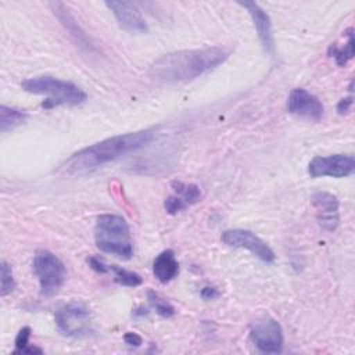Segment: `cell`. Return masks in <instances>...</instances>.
<instances>
[{
  "instance_id": "cell-1",
  "label": "cell",
  "mask_w": 355,
  "mask_h": 355,
  "mask_svg": "<svg viewBox=\"0 0 355 355\" xmlns=\"http://www.w3.org/2000/svg\"><path fill=\"white\" fill-rule=\"evenodd\" d=\"M230 53V49L222 46L168 53L151 64L148 75L162 83L193 80L223 64Z\"/></svg>"
},
{
  "instance_id": "cell-2",
  "label": "cell",
  "mask_w": 355,
  "mask_h": 355,
  "mask_svg": "<svg viewBox=\"0 0 355 355\" xmlns=\"http://www.w3.org/2000/svg\"><path fill=\"white\" fill-rule=\"evenodd\" d=\"M154 136L155 132L153 129H146L108 137L72 154L65 162V169L69 173L90 172L126 154L146 147L153 141Z\"/></svg>"
},
{
  "instance_id": "cell-3",
  "label": "cell",
  "mask_w": 355,
  "mask_h": 355,
  "mask_svg": "<svg viewBox=\"0 0 355 355\" xmlns=\"http://www.w3.org/2000/svg\"><path fill=\"white\" fill-rule=\"evenodd\" d=\"M21 87L28 93L46 96L42 105L47 110L58 105L75 107L87 100V94L78 85L49 75L28 78L21 83Z\"/></svg>"
},
{
  "instance_id": "cell-4",
  "label": "cell",
  "mask_w": 355,
  "mask_h": 355,
  "mask_svg": "<svg viewBox=\"0 0 355 355\" xmlns=\"http://www.w3.org/2000/svg\"><path fill=\"white\" fill-rule=\"evenodd\" d=\"M94 241L100 251L121 259H130L133 255L129 225L121 215H100L94 226Z\"/></svg>"
},
{
  "instance_id": "cell-5",
  "label": "cell",
  "mask_w": 355,
  "mask_h": 355,
  "mask_svg": "<svg viewBox=\"0 0 355 355\" xmlns=\"http://www.w3.org/2000/svg\"><path fill=\"white\" fill-rule=\"evenodd\" d=\"M32 268L39 280L40 294L44 297L57 294L67 277V270L62 261L53 252L42 250L35 254Z\"/></svg>"
},
{
  "instance_id": "cell-6",
  "label": "cell",
  "mask_w": 355,
  "mask_h": 355,
  "mask_svg": "<svg viewBox=\"0 0 355 355\" xmlns=\"http://www.w3.org/2000/svg\"><path fill=\"white\" fill-rule=\"evenodd\" d=\"M58 330L68 337H82L90 331L92 315L80 302H68L60 306L54 315Z\"/></svg>"
},
{
  "instance_id": "cell-7",
  "label": "cell",
  "mask_w": 355,
  "mask_h": 355,
  "mask_svg": "<svg viewBox=\"0 0 355 355\" xmlns=\"http://www.w3.org/2000/svg\"><path fill=\"white\" fill-rule=\"evenodd\" d=\"M251 343L265 354H279L283 349V330L280 323L265 315L257 319L250 329Z\"/></svg>"
},
{
  "instance_id": "cell-8",
  "label": "cell",
  "mask_w": 355,
  "mask_h": 355,
  "mask_svg": "<svg viewBox=\"0 0 355 355\" xmlns=\"http://www.w3.org/2000/svg\"><path fill=\"white\" fill-rule=\"evenodd\" d=\"M222 241L233 248H244L252 252L257 258L266 263L275 262V252L272 248L255 233L245 229H229L222 233Z\"/></svg>"
},
{
  "instance_id": "cell-9",
  "label": "cell",
  "mask_w": 355,
  "mask_h": 355,
  "mask_svg": "<svg viewBox=\"0 0 355 355\" xmlns=\"http://www.w3.org/2000/svg\"><path fill=\"white\" fill-rule=\"evenodd\" d=\"M355 159L352 154H333V155H318L311 159L308 172L312 178H347L354 173Z\"/></svg>"
},
{
  "instance_id": "cell-10",
  "label": "cell",
  "mask_w": 355,
  "mask_h": 355,
  "mask_svg": "<svg viewBox=\"0 0 355 355\" xmlns=\"http://www.w3.org/2000/svg\"><path fill=\"white\" fill-rule=\"evenodd\" d=\"M105 6L114 14L116 22L122 29L130 33H146L148 31L147 22L135 3L111 0L105 1Z\"/></svg>"
},
{
  "instance_id": "cell-11",
  "label": "cell",
  "mask_w": 355,
  "mask_h": 355,
  "mask_svg": "<svg viewBox=\"0 0 355 355\" xmlns=\"http://www.w3.org/2000/svg\"><path fill=\"white\" fill-rule=\"evenodd\" d=\"M287 111L311 121H320L324 112L322 101L305 89L295 87L287 98Z\"/></svg>"
},
{
  "instance_id": "cell-12",
  "label": "cell",
  "mask_w": 355,
  "mask_h": 355,
  "mask_svg": "<svg viewBox=\"0 0 355 355\" xmlns=\"http://www.w3.org/2000/svg\"><path fill=\"white\" fill-rule=\"evenodd\" d=\"M311 202L316 211V219L323 230L333 232L340 220V202L337 197L329 191H316L311 197Z\"/></svg>"
},
{
  "instance_id": "cell-13",
  "label": "cell",
  "mask_w": 355,
  "mask_h": 355,
  "mask_svg": "<svg viewBox=\"0 0 355 355\" xmlns=\"http://www.w3.org/2000/svg\"><path fill=\"white\" fill-rule=\"evenodd\" d=\"M241 7H244L250 17L252 18L254 26L257 29L258 37L265 49L266 53L273 54L275 53V39H273V32H272V22L268 15V12L255 1H240L239 3Z\"/></svg>"
},
{
  "instance_id": "cell-14",
  "label": "cell",
  "mask_w": 355,
  "mask_h": 355,
  "mask_svg": "<svg viewBox=\"0 0 355 355\" xmlns=\"http://www.w3.org/2000/svg\"><path fill=\"white\" fill-rule=\"evenodd\" d=\"M50 7L54 12V15L60 19V22L62 24V26L69 32V35L73 37V40L85 50L87 51H93L94 50V44L92 43L90 37L85 33V31L80 28V25L78 24V21L75 19V17L71 14V10L68 8L67 4L61 3V1H53L50 3Z\"/></svg>"
},
{
  "instance_id": "cell-15",
  "label": "cell",
  "mask_w": 355,
  "mask_h": 355,
  "mask_svg": "<svg viewBox=\"0 0 355 355\" xmlns=\"http://www.w3.org/2000/svg\"><path fill=\"white\" fill-rule=\"evenodd\" d=\"M153 273L161 283H168L179 275V262L172 250H165L155 257Z\"/></svg>"
},
{
  "instance_id": "cell-16",
  "label": "cell",
  "mask_w": 355,
  "mask_h": 355,
  "mask_svg": "<svg viewBox=\"0 0 355 355\" xmlns=\"http://www.w3.org/2000/svg\"><path fill=\"white\" fill-rule=\"evenodd\" d=\"M344 35L347 37V42L344 43V46L330 44V47L327 50V54L331 58H334V61L338 67L347 65V62L354 58V44H355V42H354V29L348 28L344 32Z\"/></svg>"
},
{
  "instance_id": "cell-17",
  "label": "cell",
  "mask_w": 355,
  "mask_h": 355,
  "mask_svg": "<svg viewBox=\"0 0 355 355\" xmlns=\"http://www.w3.org/2000/svg\"><path fill=\"white\" fill-rule=\"evenodd\" d=\"M26 119V112L19 108L1 105L0 107V130L1 133H6L8 130H12L18 125H21Z\"/></svg>"
},
{
  "instance_id": "cell-18",
  "label": "cell",
  "mask_w": 355,
  "mask_h": 355,
  "mask_svg": "<svg viewBox=\"0 0 355 355\" xmlns=\"http://www.w3.org/2000/svg\"><path fill=\"white\" fill-rule=\"evenodd\" d=\"M105 273H112L115 282H118L119 284L126 286V287H137L143 283V279L139 273L123 269V268L116 266V265L105 263Z\"/></svg>"
},
{
  "instance_id": "cell-19",
  "label": "cell",
  "mask_w": 355,
  "mask_h": 355,
  "mask_svg": "<svg viewBox=\"0 0 355 355\" xmlns=\"http://www.w3.org/2000/svg\"><path fill=\"white\" fill-rule=\"evenodd\" d=\"M172 187H173V190H175V194H176L187 207H189V205H193V204H196V202H198L200 198H201V191H200V187H198L197 184L175 180V182H172Z\"/></svg>"
},
{
  "instance_id": "cell-20",
  "label": "cell",
  "mask_w": 355,
  "mask_h": 355,
  "mask_svg": "<svg viewBox=\"0 0 355 355\" xmlns=\"http://www.w3.org/2000/svg\"><path fill=\"white\" fill-rule=\"evenodd\" d=\"M31 327L29 326H25L22 327L17 337H15V349L14 352L15 354H42L43 351L40 348H36V347H32L29 345V337H31Z\"/></svg>"
},
{
  "instance_id": "cell-21",
  "label": "cell",
  "mask_w": 355,
  "mask_h": 355,
  "mask_svg": "<svg viewBox=\"0 0 355 355\" xmlns=\"http://www.w3.org/2000/svg\"><path fill=\"white\" fill-rule=\"evenodd\" d=\"M15 287H17V283H15L11 266L6 261H1V266H0V294H1V297L11 294Z\"/></svg>"
},
{
  "instance_id": "cell-22",
  "label": "cell",
  "mask_w": 355,
  "mask_h": 355,
  "mask_svg": "<svg viewBox=\"0 0 355 355\" xmlns=\"http://www.w3.org/2000/svg\"><path fill=\"white\" fill-rule=\"evenodd\" d=\"M147 298H148V302L151 304V306L155 309V312L162 316V318H171L175 315V308L165 300L162 298L158 293L155 291H148L147 293Z\"/></svg>"
},
{
  "instance_id": "cell-23",
  "label": "cell",
  "mask_w": 355,
  "mask_h": 355,
  "mask_svg": "<svg viewBox=\"0 0 355 355\" xmlns=\"http://www.w3.org/2000/svg\"><path fill=\"white\" fill-rule=\"evenodd\" d=\"M164 207H165V209H166L168 214H172V215H173V214H178V212L183 211L187 205H186L176 194H173V196H169V197L165 200Z\"/></svg>"
},
{
  "instance_id": "cell-24",
  "label": "cell",
  "mask_w": 355,
  "mask_h": 355,
  "mask_svg": "<svg viewBox=\"0 0 355 355\" xmlns=\"http://www.w3.org/2000/svg\"><path fill=\"white\" fill-rule=\"evenodd\" d=\"M123 340H125V343H126L128 345H132V347H140L141 343H143L141 337H140L139 334H136V333H132V331H128V333L123 336Z\"/></svg>"
},
{
  "instance_id": "cell-25",
  "label": "cell",
  "mask_w": 355,
  "mask_h": 355,
  "mask_svg": "<svg viewBox=\"0 0 355 355\" xmlns=\"http://www.w3.org/2000/svg\"><path fill=\"white\" fill-rule=\"evenodd\" d=\"M351 105H352V96L345 97V98H341L340 103L337 104V111H338V114H341V115H343V114H347V112L349 111Z\"/></svg>"
},
{
  "instance_id": "cell-26",
  "label": "cell",
  "mask_w": 355,
  "mask_h": 355,
  "mask_svg": "<svg viewBox=\"0 0 355 355\" xmlns=\"http://www.w3.org/2000/svg\"><path fill=\"white\" fill-rule=\"evenodd\" d=\"M201 295L205 300H214V298L219 297V291L216 288H214V287H204L201 290Z\"/></svg>"
}]
</instances>
